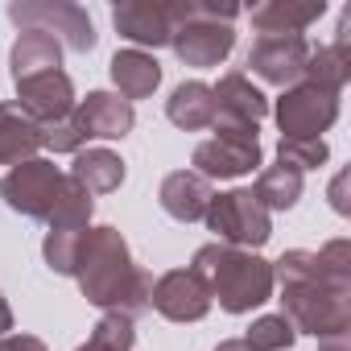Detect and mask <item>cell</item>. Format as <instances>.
<instances>
[{
    "instance_id": "3957f363",
    "label": "cell",
    "mask_w": 351,
    "mask_h": 351,
    "mask_svg": "<svg viewBox=\"0 0 351 351\" xmlns=\"http://www.w3.org/2000/svg\"><path fill=\"white\" fill-rule=\"evenodd\" d=\"M0 195H5V203L17 215L42 219L50 228H87L91 207H95V199L71 173H62L46 157H29V161L13 165L5 173V182H0Z\"/></svg>"
},
{
    "instance_id": "44dd1931",
    "label": "cell",
    "mask_w": 351,
    "mask_h": 351,
    "mask_svg": "<svg viewBox=\"0 0 351 351\" xmlns=\"http://www.w3.org/2000/svg\"><path fill=\"white\" fill-rule=\"evenodd\" d=\"M9 62H13V83L34 79V75H46V71H62V46L50 34L21 29V38L13 42Z\"/></svg>"
},
{
    "instance_id": "e0dca14e",
    "label": "cell",
    "mask_w": 351,
    "mask_h": 351,
    "mask_svg": "<svg viewBox=\"0 0 351 351\" xmlns=\"http://www.w3.org/2000/svg\"><path fill=\"white\" fill-rule=\"evenodd\" d=\"M326 13L322 0L310 5H293V0H269V5L252 9V25L261 29V38H302V29L310 21H318Z\"/></svg>"
},
{
    "instance_id": "f546056e",
    "label": "cell",
    "mask_w": 351,
    "mask_h": 351,
    "mask_svg": "<svg viewBox=\"0 0 351 351\" xmlns=\"http://www.w3.org/2000/svg\"><path fill=\"white\" fill-rule=\"evenodd\" d=\"M0 351H46V343L34 335H5L0 339Z\"/></svg>"
},
{
    "instance_id": "2e32d148",
    "label": "cell",
    "mask_w": 351,
    "mask_h": 351,
    "mask_svg": "<svg viewBox=\"0 0 351 351\" xmlns=\"http://www.w3.org/2000/svg\"><path fill=\"white\" fill-rule=\"evenodd\" d=\"M211 95H215V120L261 124V120L269 116V99H265V91H261L248 75H240V71L223 75L219 87H211Z\"/></svg>"
},
{
    "instance_id": "4fadbf2b",
    "label": "cell",
    "mask_w": 351,
    "mask_h": 351,
    "mask_svg": "<svg viewBox=\"0 0 351 351\" xmlns=\"http://www.w3.org/2000/svg\"><path fill=\"white\" fill-rule=\"evenodd\" d=\"M17 104L29 120L38 124H58L75 112V87H71V75L66 71H46V75H34V79H21L17 83Z\"/></svg>"
},
{
    "instance_id": "4316f807",
    "label": "cell",
    "mask_w": 351,
    "mask_h": 351,
    "mask_svg": "<svg viewBox=\"0 0 351 351\" xmlns=\"http://www.w3.org/2000/svg\"><path fill=\"white\" fill-rule=\"evenodd\" d=\"M83 232H87V228H50V232H46L42 256H46V265H50L54 273L71 277L75 256H79V240H83Z\"/></svg>"
},
{
    "instance_id": "d4e9b609",
    "label": "cell",
    "mask_w": 351,
    "mask_h": 351,
    "mask_svg": "<svg viewBox=\"0 0 351 351\" xmlns=\"http://www.w3.org/2000/svg\"><path fill=\"white\" fill-rule=\"evenodd\" d=\"M132 343H136L132 318H124V314H104V318L91 326L87 343L75 347V351H132Z\"/></svg>"
},
{
    "instance_id": "7c38bea8",
    "label": "cell",
    "mask_w": 351,
    "mask_h": 351,
    "mask_svg": "<svg viewBox=\"0 0 351 351\" xmlns=\"http://www.w3.org/2000/svg\"><path fill=\"white\" fill-rule=\"evenodd\" d=\"M306 58H310L306 38H256V46L248 50V71L273 87H293L306 75Z\"/></svg>"
},
{
    "instance_id": "5bb4252c",
    "label": "cell",
    "mask_w": 351,
    "mask_h": 351,
    "mask_svg": "<svg viewBox=\"0 0 351 351\" xmlns=\"http://www.w3.org/2000/svg\"><path fill=\"white\" fill-rule=\"evenodd\" d=\"M71 116H75V124H79V132H83L87 141H91V136H99V141H120V136H128L132 124H136L132 104L120 99V95H112V91H91L87 99L75 104Z\"/></svg>"
},
{
    "instance_id": "ba28073f",
    "label": "cell",
    "mask_w": 351,
    "mask_h": 351,
    "mask_svg": "<svg viewBox=\"0 0 351 351\" xmlns=\"http://www.w3.org/2000/svg\"><path fill=\"white\" fill-rule=\"evenodd\" d=\"M9 17L21 29H38L50 34L58 46L66 42L71 50H95V25L79 5H66V0H13Z\"/></svg>"
},
{
    "instance_id": "9c48e42d",
    "label": "cell",
    "mask_w": 351,
    "mask_h": 351,
    "mask_svg": "<svg viewBox=\"0 0 351 351\" xmlns=\"http://www.w3.org/2000/svg\"><path fill=\"white\" fill-rule=\"evenodd\" d=\"M191 17V0L182 5H161V0H124L112 9V25L120 38L136 46H169L173 29Z\"/></svg>"
},
{
    "instance_id": "ac0fdd59",
    "label": "cell",
    "mask_w": 351,
    "mask_h": 351,
    "mask_svg": "<svg viewBox=\"0 0 351 351\" xmlns=\"http://www.w3.org/2000/svg\"><path fill=\"white\" fill-rule=\"evenodd\" d=\"M42 149V124L21 112V104H0V165H21Z\"/></svg>"
},
{
    "instance_id": "d6a6232c",
    "label": "cell",
    "mask_w": 351,
    "mask_h": 351,
    "mask_svg": "<svg viewBox=\"0 0 351 351\" xmlns=\"http://www.w3.org/2000/svg\"><path fill=\"white\" fill-rule=\"evenodd\" d=\"M215 351H248V347H244V339H223Z\"/></svg>"
},
{
    "instance_id": "52a82bcc",
    "label": "cell",
    "mask_w": 351,
    "mask_h": 351,
    "mask_svg": "<svg viewBox=\"0 0 351 351\" xmlns=\"http://www.w3.org/2000/svg\"><path fill=\"white\" fill-rule=\"evenodd\" d=\"M207 232H215V244H228V248H244V252H256L261 244H269L273 236V219L269 211L252 199V191H228V195H215L207 215H203Z\"/></svg>"
},
{
    "instance_id": "ffe728a7",
    "label": "cell",
    "mask_w": 351,
    "mask_h": 351,
    "mask_svg": "<svg viewBox=\"0 0 351 351\" xmlns=\"http://www.w3.org/2000/svg\"><path fill=\"white\" fill-rule=\"evenodd\" d=\"M108 71H112V83H116L120 99H128V104L153 95L157 83H161V66H157V58L145 54V50H120Z\"/></svg>"
},
{
    "instance_id": "d6986e66",
    "label": "cell",
    "mask_w": 351,
    "mask_h": 351,
    "mask_svg": "<svg viewBox=\"0 0 351 351\" xmlns=\"http://www.w3.org/2000/svg\"><path fill=\"white\" fill-rule=\"evenodd\" d=\"M165 116L169 124H178L182 132H199V128H211L215 124V95L207 83L191 79V83H178L173 95L165 99Z\"/></svg>"
},
{
    "instance_id": "6da1fadb",
    "label": "cell",
    "mask_w": 351,
    "mask_h": 351,
    "mask_svg": "<svg viewBox=\"0 0 351 351\" xmlns=\"http://www.w3.org/2000/svg\"><path fill=\"white\" fill-rule=\"evenodd\" d=\"M351 244L330 240L318 252L293 248L273 265V281H281V306L293 330H306L314 339L351 335Z\"/></svg>"
},
{
    "instance_id": "9a60e30c",
    "label": "cell",
    "mask_w": 351,
    "mask_h": 351,
    "mask_svg": "<svg viewBox=\"0 0 351 351\" xmlns=\"http://www.w3.org/2000/svg\"><path fill=\"white\" fill-rule=\"evenodd\" d=\"M157 199H161V211H165L169 219H178V223H199V219L207 215V207H211L215 195H211V182L199 178L195 169H173V173H165Z\"/></svg>"
},
{
    "instance_id": "30bf717a",
    "label": "cell",
    "mask_w": 351,
    "mask_h": 351,
    "mask_svg": "<svg viewBox=\"0 0 351 351\" xmlns=\"http://www.w3.org/2000/svg\"><path fill=\"white\" fill-rule=\"evenodd\" d=\"M277 124L285 136H318L326 132L335 120H339V91H326V87H314V83H293L285 87V95L277 99Z\"/></svg>"
},
{
    "instance_id": "277c9868",
    "label": "cell",
    "mask_w": 351,
    "mask_h": 351,
    "mask_svg": "<svg viewBox=\"0 0 351 351\" xmlns=\"http://www.w3.org/2000/svg\"><path fill=\"white\" fill-rule=\"evenodd\" d=\"M191 273L207 285L211 302H219L228 314H248L273 298V265L244 248L203 244L195 252Z\"/></svg>"
},
{
    "instance_id": "484cf974",
    "label": "cell",
    "mask_w": 351,
    "mask_h": 351,
    "mask_svg": "<svg viewBox=\"0 0 351 351\" xmlns=\"http://www.w3.org/2000/svg\"><path fill=\"white\" fill-rule=\"evenodd\" d=\"M293 339H298V330L289 326L285 314H265V318H256V322L248 326L244 347H248V351H289Z\"/></svg>"
},
{
    "instance_id": "8992f818",
    "label": "cell",
    "mask_w": 351,
    "mask_h": 351,
    "mask_svg": "<svg viewBox=\"0 0 351 351\" xmlns=\"http://www.w3.org/2000/svg\"><path fill=\"white\" fill-rule=\"evenodd\" d=\"M215 136L195 145V173L199 178H244L261 165V141L256 128L261 124H232V120H215L211 124Z\"/></svg>"
},
{
    "instance_id": "8fae6325",
    "label": "cell",
    "mask_w": 351,
    "mask_h": 351,
    "mask_svg": "<svg viewBox=\"0 0 351 351\" xmlns=\"http://www.w3.org/2000/svg\"><path fill=\"white\" fill-rule=\"evenodd\" d=\"M149 306L161 318H169V322H199L211 310V293H207V285L191 269H169V273H161L153 281Z\"/></svg>"
},
{
    "instance_id": "7a4b0ae2",
    "label": "cell",
    "mask_w": 351,
    "mask_h": 351,
    "mask_svg": "<svg viewBox=\"0 0 351 351\" xmlns=\"http://www.w3.org/2000/svg\"><path fill=\"white\" fill-rule=\"evenodd\" d=\"M71 277L79 281L83 298L91 306H99L104 314L136 318L141 310H149L153 277L132 261V252L116 228H87L83 232Z\"/></svg>"
},
{
    "instance_id": "603a6c76",
    "label": "cell",
    "mask_w": 351,
    "mask_h": 351,
    "mask_svg": "<svg viewBox=\"0 0 351 351\" xmlns=\"http://www.w3.org/2000/svg\"><path fill=\"white\" fill-rule=\"evenodd\" d=\"M252 199L265 211H289V207H298V199H302V169H293L285 161L261 169V178L252 186Z\"/></svg>"
},
{
    "instance_id": "4dcf8cb0",
    "label": "cell",
    "mask_w": 351,
    "mask_h": 351,
    "mask_svg": "<svg viewBox=\"0 0 351 351\" xmlns=\"http://www.w3.org/2000/svg\"><path fill=\"white\" fill-rule=\"evenodd\" d=\"M318 351H347V335H330V339H318Z\"/></svg>"
},
{
    "instance_id": "5b68a950",
    "label": "cell",
    "mask_w": 351,
    "mask_h": 351,
    "mask_svg": "<svg viewBox=\"0 0 351 351\" xmlns=\"http://www.w3.org/2000/svg\"><path fill=\"white\" fill-rule=\"evenodd\" d=\"M236 17H240L236 5H199V0H191V17L169 38L173 54L186 66H203V71L219 66L236 46V29H232Z\"/></svg>"
},
{
    "instance_id": "83f0119b",
    "label": "cell",
    "mask_w": 351,
    "mask_h": 351,
    "mask_svg": "<svg viewBox=\"0 0 351 351\" xmlns=\"http://www.w3.org/2000/svg\"><path fill=\"white\" fill-rule=\"evenodd\" d=\"M277 157L285 165H293V169H318L326 161V141L322 136H314V141L310 136H281Z\"/></svg>"
},
{
    "instance_id": "1f68e13d",
    "label": "cell",
    "mask_w": 351,
    "mask_h": 351,
    "mask_svg": "<svg viewBox=\"0 0 351 351\" xmlns=\"http://www.w3.org/2000/svg\"><path fill=\"white\" fill-rule=\"evenodd\" d=\"M13 330V310H9V302L5 298H0V339H5Z\"/></svg>"
},
{
    "instance_id": "f1b7e54d",
    "label": "cell",
    "mask_w": 351,
    "mask_h": 351,
    "mask_svg": "<svg viewBox=\"0 0 351 351\" xmlns=\"http://www.w3.org/2000/svg\"><path fill=\"white\" fill-rule=\"evenodd\" d=\"M87 145V136L79 132L75 116L58 120V124H42V149H54V153H79Z\"/></svg>"
},
{
    "instance_id": "7402d4cb",
    "label": "cell",
    "mask_w": 351,
    "mask_h": 351,
    "mask_svg": "<svg viewBox=\"0 0 351 351\" xmlns=\"http://www.w3.org/2000/svg\"><path fill=\"white\" fill-rule=\"evenodd\" d=\"M71 178L87 195H112L124 182V161L112 149H79L75 153V165H71Z\"/></svg>"
},
{
    "instance_id": "cb8c5ba5",
    "label": "cell",
    "mask_w": 351,
    "mask_h": 351,
    "mask_svg": "<svg viewBox=\"0 0 351 351\" xmlns=\"http://www.w3.org/2000/svg\"><path fill=\"white\" fill-rule=\"evenodd\" d=\"M347 75H351V54H347V46L330 42V46L310 50V58H306V75H302V79L314 83V87H326V91H343Z\"/></svg>"
}]
</instances>
